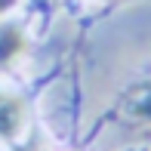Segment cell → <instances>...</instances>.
Wrapping results in <instances>:
<instances>
[{
  "label": "cell",
  "mask_w": 151,
  "mask_h": 151,
  "mask_svg": "<svg viewBox=\"0 0 151 151\" xmlns=\"http://www.w3.org/2000/svg\"><path fill=\"white\" fill-rule=\"evenodd\" d=\"M25 127V102L12 93H0V136L16 139Z\"/></svg>",
  "instance_id": "1"
},
{
  "label": "cell",
  "mask_w": 151,
  "mask_h": 151,
  "mask_svg": "<svg viewBox=\"0 0 151 151\" xmlns=\"http://www.w3.org/2000/svg\"><path fill=\"white\" fill-rule=\"evenodd\" d=\"M22 52H25V34H22V28L3 25V28H0V68L12 65Z\"/></svg>",
  "instance_id": "2"
}]
</instances>
